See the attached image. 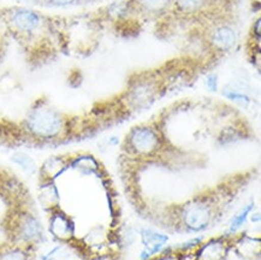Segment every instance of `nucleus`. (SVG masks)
Here are the masks:
<instances>
[{
	"mask_svg": "<svg viewBox=\"0 0 261 260\" xmlns=\"http://www.w3.org/2000/svg\"><path fill=\"white\" fill-rule=\"evenodd\" d=\"M19 128L24 138L35 142L53 143L68 138L71 123L59 110L46 102H38L29 110Z\"/></svg>",
	"mask_w": 261,
	"mask_h": 260,
	"instance_id": "nucleus-1",
	"label": "nucleus"
},
{
	"mask_svg": "<svg viewBox=\"0 0 261 260\" xmlns=\"http://www.w3.org/2000/svg\"><path fill=\"white\" fill-rule=\"evenodd\" d=\"M9 242L34 247L45 239V231L35 212L25 207H15L5 217Z\"/></svg>",
	"mask_w": 261,
	"mask_h": 260,
	"instance_id": "nucleus-2",
	"label": "nucleus"
},
{
	"mask_svg": "<svg viewBox=\"0 0 261 260\" xmlns=\"http://www.w3.org/2000/svg\"><path fill=\"white\" fill-rule=\"evenodd\" d=\"M164 140L159 129L154 125H136L126 135L124 147L129 154L140 158L154 157L163 149Z\"/></svg>",
	"mask_w": 261,
	"mask_h": 260,
	"instance_id": "nucleus-3",
	"label": "nucleus"
},
{
	"mask_svg": "<svg viewBox=\"0 0 261 260\" xmlns=\"http://www.w3.org/2000/svg\"><path fill=\"white\" fill-rule=\"evenodd\" d=\"M214 217V205L210 198L201 196L187 202L179 212L180 224L188 231L199 232L207 229Z\"/></svg>",
	"mask_w": 261,
	"mask_h": 260,
	"instance_id": "nucleus-4",
	"label": "nucleus"
},
{
	"mask_svg": "<svg viewBox=\"0 0 261 260\" xmlns=\"http://www.w3.org/2000/svg\"><path fill=\"white\" fill-rule=\"evenodd\" d=\"M8 23L12 31H15L18 35L25 36V38L35 36L43 27L41 15L34 10L27 8L10 10Z\"/></svg>",
	"mask_w": 261,
	"mask_h": 260,
	"instance_id": "nucleus-5",
	"label": "nucleus"
},
{
	"mask_svg": "<svg viewBox=\"0 0 261 260\" xmlns=\"http://www.w3.org/2000/svg\"><path fill=\"white\" fill-rule=\"evenodd\" d=\"M156 83L150 79H141L129 87L126 93V101L130 108L141 109L143 106L149 105L155 98Z\"/></svg>",
	"mask_w": 261,
	"mask_h": 260,
	"instance_id": "nucleus-6",
	"label": "nucleus"
},
{
	"mask_svg": "<svg viewBox=\"0 0 261 260\" xmlns=\"http://www.w3.org/2000/svg\"><path fill=\"white\" fill-rule=\"evenodd\" d=\"M48 229L53 238L60 242H70L75 236V223L60 207L49 211Z\"/></svg>",
	"mask_w": 261,
	"mask_h": 260,
	"instance_id": "nucleus-7",
	"label": "nucleus"
},
{
	"mask_svg": "<svg viewBox=\"0 0 261 260\" xmlns=\"http://www.w3.org/2000/svg\"><path fill=\"white\" fill-rule=\"evenodd\" d=\"M208 40L211 46L217 51L226 52L236 45V29L229 23H220V24L213 27L208 35Z\"/></svg>",
	"mask_w": 261,
	"mask_h": 260,
	"instance_id": "nucleus-8",
	"label": "nucleus"
},
{
	"mask_svg": "<svg viewBox=\"0 0 261 260\" xmlns=\"http://www.w3.org/2000/svg\"><path fill=\"white\" fill-rule=\"evenodd\" d=\"M227 252H229V242L226 240H211L199 249L196 260H225Z\"/></svg>",
	"mask_w": 261,
	"mask_h": 260,
	"instance_id": "nucleus-9",
	"label": "nucleus"
},
{
	"mask_svg": "<svg viewBox=\"0 0 261 260\" xmlns=\"http://www.w3.org/2000/svg\"><path fill=\"white\" fill-rule=\"evenodd\" d=\"M172 0H133V6L147 17H158L169 10Z\"/></svg>",
	"mask_w": 261,
	"mask_h": 260,
	"instance_id": "nucleus-10",
	"label": "nucleus"
},
{
	"mask_svg": "<svg viewBox=\"0 0 261 260\" xmlns=\"http://www.w3.org/2000/svg\"><path fill=\"white\" fill-rule=\"evenodd\" d=\"M0 260H33L32 246L6 242L0 245Z\"/></svg>",
	"mask_w": 261,
	"mask_h": 260,
	"instance_id": "nucleus-11",
	"label": "nucleus"
},
{
	"mask_svg": "<svg viewBox=\"0 0 261 260\" xmlns=\"http://www.w3.org/2000/svg\"><path fill=\"white\" fill-rule=\"evenodd\" d=\"M66 162L63 158H51L45 163L41 169L42 183H49L56 179L57 176L64 171Z\"/></svg>",
	"mask_w": 261,
	"mask_h": 260,
	"instance_id": "nucleus-12",
	"label": "nucleus"
},
{
	"mask_svg": "<svg viewBox=\"0 0 261 260\" xmlns=\"http://www.w3.org/2000/svg\"><path fill=\"white\" fill-rule=\"evenodd\" d=\"M40 202H41L43 209L48 212L53 209L59 207V194L55 183H42L41 193H40Z\"/></svg>",
	"mask_w": 261,
	"mask_h": 260,
	"instance_id": "nucleus-13",
	"label": "nucleus"
},
{
	"mask_svg": "<svg viewBox=\"0 0 261 260\" xmlns=\"http://www.w3.org/2000/svg\"><path fill=\"white\" fill-rule=\"evenodd\" d=\"M142 241L146 246V251L148 254H154L159 252L167 241V236L159 234V232L152 231V230H143L142 231Z\"/></svg>",
	"mask_w": 261,
	"mask_h": 260,
	"instance_id": "nucleus-14",
	"label": "nucleus"
},
{
	"mask_svg": "<svg viewBox=\"0 0 261 260\" xmlns=\"http://www.w3.org/2000/svg\"><path fill=\"white\" fill-rule=\"evenodd\" d=\"M210 0H172V5L183 15H196L208 5Z\"/></svg>",
	"mask_w": 261,
	"mask_h": 260,
	"instance_id": "nucleus-15",
	"label": "nucleus"
},
{
	"mask_svg": "<svg viewBox=\"0 0 261 260\" xmlns=\"http://www.w3.org/2000/svg\"><path fill=\"white\" fill-rule=\"evenodd\" d=\"M223 95L226 96L227 99L236 102L239 105H248L250 102V95L244 88H241L240 86L229 85L223 88Z\"/></svg>",
	"mask_w": 261,
	"mask_h": 260,
	"instance_id": "nucleus-16",
	"label": "nucleus"
},
{
	"mask_svg": "<svg viewBox=\"0 0 261 260\" xmlns=\"http://www.w3.org/2000/svg\"><path fill=\"white\" fill-rule=\"evenodd\" d=\"M22 136L23 134L21 128H12V126L0 121V146L5 145V143H10L11 141H17Z\"/></svg>",
	"mask_w": 261,
	"mask_h": 260,
	"instance_id": "nucleus-17",
	"label": "nucleus"
},
{
	"mask_svg": "<svg viewBox=\"0 0 261 260\" xmlns=\"http://www.w3.org/2000/svg\"><path fill=\"white\" fill-rule=\"evenodd\" d=\"M253 209L254 204L253 202H249V204L244 206L239 213H236V216L233 217L232 221L230 222V231L236 232L241 226H243V224L247 222V219H248V217L250 216V212L253 211Z\"/></svg>",
	"mask_w": 261,
	"mask_h": 260,
	"instance_id": "nucleus-18",
	"label": "nucleus"
},
{
	"mask_svg": "<svg viewBox=\"0 0 261 260\" xmlns=\"http://www.w3.org/2000/svg\"><path fill=\"white\" fill-rule=\"evenodd\" d=\"M257 248H259V243H257ZM257 248L256 251L259 252ZM237 252L247 259L250 258V256H255V239L244 236V239L237 243Z\"/></svg>",
	"mask_w": 261,
	"mask_h": 260,
	"instance_id": "nucleus-19",
	"label": "nucleus"
},
{
	"mask_svg": "<svg viewBox=\"0 0 261 260\" xmlns=\"http://www.w3.org/2000/svg\"><path fill=\"white\" fill-rule=\"evenodd\" d=\"M11 161L15 164H17L22 170H24L25 172H34L36 170L34 159L28 154H25V153H15L11 157Z\"/></svg>",
	"mask_w": 261,
	"mask_h": 260,
	"instance_id": "nucleus-20",
	"label": "nucleus"
},
{
	"mask_svg": "<svg viewBox=\"0 0 261 260\" xmlns=\"http://www.w3.org/2000/svg\"><path fill=\"white\" fill-rule=\"evenodd\" d=\"M80 0H45V4L55 6V8H66L77 4Z\"/></svg>",
	"mask_w": 261,
	"mask_h": 260,
	"instance_id": "nucleus-21",
	"label": "nucleus"
},
{
	"mask_svg": "<svg viewBox=\"0 0 261 260\" xmlns=\"http://www.w3.org/2000/svg\"><path fill=\"white\" fill-rule=\"evenodd\" d=\"M206 85L212 92H216L218 89V76L210 75L206 80Z\"/></svg>",
	"mask_w": 261,
	"mask_h": 260,
	"instance_id": "nucleus-22",
	"label": "nucleus"
},
{
	"mask_svg": "<svg viewBox=\"0 0 261 260\" xmlns=\"http://www.w3.org/2000/svg\"><path fill=\"white\" fill-rule=\"evenodd\" d=\"M19 2L24 3V4H29V5H42V4H45V0H19Z\"/></svg>",
	"mask_w": 261,
	"mask_h": 260,
	"instance_id": "nucleus-23",
	"label": "nucleus"
},
{
	"mask_svg": "<svg viewBox=\"0 0 261 260\" xmlns=\"http://www.w3.org/2000/svg\"><path fill=\"white\" fill-rule=\"evenodd\" d=\"M158 260H179L178 256L176 254H170V255H164L162 258L158 259Z\"/></svg>",
	"mask_w": 261,
	"mask_h": 260,
	"instance_id": "nucleus-24",
	"label": "nucleus"
}]
</instances>
